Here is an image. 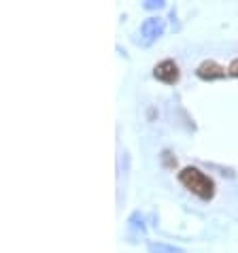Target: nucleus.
Here are the masks:
<instances>
[{"label":"nucleus","instance_id":"obj_1","mask_svg":"<svg viewBox=\"0 0 238 253\" xmlns=\"http://www.w3.org/2000/svg\"><path fill=\"white\" fill-rule=\"evenodd\" d=\"M179 181L183 183L192 194H196L202 200H211L215 196V183L211 177H206L200 168L196 166H185L179 172Z\"/></svg>","mask_w":238,"mask_h":253},{"label":"nucleus","instance_id":"obj_2","mask_svg":"<svg viewBox=\"0 0 238 253\" xmlns=\"http://www.w3.org/2000/svg\"><path fill=\"white\" fill-rule=\"evenodd\" d=\"M179 66H177V62L174 60H164V62H159V64L153 68V77H156L158 81H162V83H168V85H172V83H177L179 81Z\"/></svg>","mask_w":238,"mask_h":253},{"label":"nucleus","instance_id":"obj_3","mask_svg":"<svg viewBox=\"0 0 238 253\" xmlns=\"http://www.w3.org/2000/svg\"><path fill=\"white\" fill-rule=\"evenodd\" d=\"M164 19H159V17H149V19H145V24L141 26V34L145 37V43H151V41H156L159 39L164 34Z\"/></svg>","mask_w":238,"mask_h":253},{"label":"nucleus","instance_id":"obj_4","mask_svg":"<svg viewBox=\"0 0 238 253\" xmlns=\"http://www.w3.org/2000/svg\"><path fill=\"white\" fill-rule=\"evenodd\" d=\"M196 75H198L200 79H204V81H213V79H221V77L226 75V68L219 66L213 60H206V62H202V64L196 68Z\"/></svg>","mask_w":238,"mask_h":253},{"label":"nucleus","instance_id":"obj_5","mask_svg":"<svg viewBox=\"0 0 238 253\" xmlns=\"http://www.w3.org/2000/svg\"><path fill=\"white\" fill-rule=\"evenodd\" d=\"M149 251L151 253H181L179 249H172V247H164V245H158V247H156V245H149Z\"/></svg>","mask_w":238,"mask_h":253},{"label":"nucleus","instance_id":"obj_6","mask_svg":"<svg viewBox=\"0 0 238 253\" xmlns=\"http://www.w3.org/2000/svg\"><path fill=\"white\" fill-rule=\"evenodd\" d=\"M228 73L232 75V77H238V58H236V60H232V64H230Z\"/></svg>","mask_w":238,"mask_h":253},{"label":"nucleus","instance_id":"obj_7","mask_svg":"<svg viewBox=\"0 0 238 253\" xmlns=\"http://www.w3.org/2000/svg\"><path fill=\"white\" fill-rule=\"evenodd\" d=\"M145 6H147V9H156V6H158V9H159V6H164V2H147Z\"/></svg>","mask_w":238,"mask_h":253}]
</instances>
